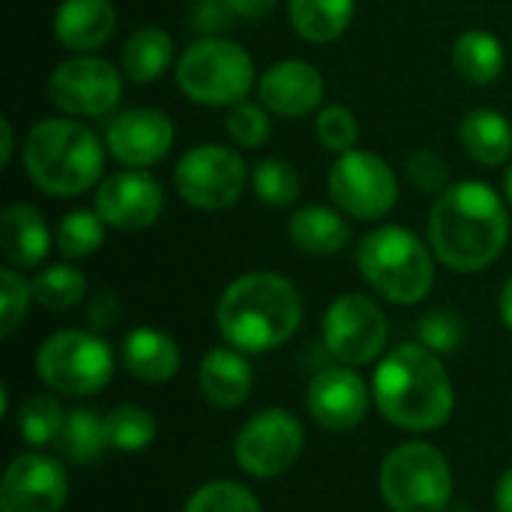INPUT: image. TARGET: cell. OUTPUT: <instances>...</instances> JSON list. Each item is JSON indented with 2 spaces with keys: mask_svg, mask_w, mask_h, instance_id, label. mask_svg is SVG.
<instances>
[{
  "mask_svg": "<svg viewBox=\"0 0 512 512\" xmlns=\"http://www.w3.org/2000/svg\"><path fill=\"white\" fill-rule=\"evenodd\" d=\"M429 246L435 258L456 273L492 267L510 240V210L483 180H459L441 192L429 213Z\"/></svg>",
  "mask_w": 512,
  "mask_h": 512,
  "instance_id": "cell-1",
  "label": "cell"
},
{
  "mask_svg": "<svg viewBox=\"0 0 512 512\" xmlns=\"http://www.w3.org/2000/svg\"><path fill=\"white\" fill-rule=\"evenodd\" d=\"M303 321L297 285L273 270L237 276L219 297L216 324L225 342L243 354H261L285 345Z\"/></svg>",
  "mask_w": 512,
  "mask_h": 512,
  "instance_id": "cell-2",
  "label": "cell"
},
{
  "mask_svg": "<svg viewBox=\"0 0 512 512\" xmlns=\"http://www.w3.org/2000/svg\"><path fill=\"white\" fill-rule=\"evenodd\" d=\"M372 396L378 411L408 432L441 429L456 399L441 357L420 342L399 345L378 363Z\"/></svg>",
  "mask_w": 512,
  "mask_h": 512,
  "instance_id": "cell-3",
  "label": "cell"
},
{
  "mask_svg": "<svg viewBox=\"0 0 512 512\" xmlns=\"http://www.w3.org/2000/svg\"><path fill=\"white\" fill-rule=\"evenodd\" d=\"M105 141L75 117H45L24 138V171L51 198H78L102 183Z\"/></svg>",
  "mask_w": 512,
  "mask_h": 512,
  "instance_id": "cell-4",
  "label": "cell"
},
{
  "mask_svg": "<svg viewBox=\"0 0 512 512\" xmlns=\"http://www.w3.org/2000/svg\"><path fill=\"white\" fill-rule=\"evenodd\" d=\"M357 267L390 303H423L435 285V252L405 225H381L360 240Z\"/></svg>",
  "mask_w": 512,
  "mask_h": 512,
  "instance_id": "cell-5",
  "label": "cell"
},
{
  "mask_svg": "<svg viewBox=\"0 0 512 512\" xmlns=\"http://www.w3.org/2000/svg\"><path fill=\"white\" fill-rule=\"evenodd\" d=\"M174 81L195 105L234 108L258 87V69L240 42L225 36H201L177 57Z\"/></svg>",
  "mask_w": 512,
  "mask_h": 512,
  "instance_id": "cell-6",
  "label": "cell"
},
{
  "mask_svg": "<svg viewBox=\"0 0 512 512\" xmlns=\"http://www.w3.org/2000/svg\"><path fill=\"white\" fill-rule=\"evenodd\" d=\"M378 489L393 512H444L453 501V471L438 447L408 441L381 462Z\"/></svg>",
  "mask_w": 512,
  "mask_h": 512,
  "instance_id": "cell-7",
  "label": "cell"
},
{
  "mask_svg": "<svg viewBox=\"0 0 512 512\" xmlns=\"http://www.w3.org/2000/svg\"><path fill=\"white\" fill-rule=\"evenodd\" d=\"M36 375L54 393L90 396L114 375V354L96 330H60L39 345Z\"/></svg>",
  "mask_w": 512,
  "mask_h": 512,
  "instance_id": "cell-8",
  "label": "cell"
},
{
  "mask_svg": "<svg viewBox=\"0 0 512 512\" xmlns=\"http://www.w3.org/2000/svg\"><path fill=\"white\" fill-rule=\"evenodd\" d=\"M249 183V168L240 150L225 144H198L186 150L174 168V189L183 204L201 213L234 207Z\"/></svg>",
  "mask_w": 512,
  "mask_h": 512,
  "instance_id": "cell-9",
  "label": "cell"
},
{
  "mask_svg": "<svg viewBox=\"0 0 512 512\" xmlns=\"http://www.w3.org/2000/svg\"><path fill=\"white\" fill-rule=\"evenodd\" d=\"M327 192L345 216L375 222L396 207L399 177L384 156L354 147L336 156V162L330 165Z\"/></svg>",
  "mask_w": 512,
  "mask_h": 512,
  "instance_id": "cell-10",
  "label": "cell"
},
{
  "mask_svg": "<svg viewBox=\"0 0 512 512\" xmlns=\"http://www.w3.org/2000/svg\"><path fill=\"white\" fill-rule=\"evenodd\" d=\"M123 96V72L99 54H72L48 75V99L66 117H108Z\"/></svg>",
  "mask_w": 512,
  "mask_h": 512,
  "instance_id": "cell-11",
  "label": "cell"
},
{
  "mask_svg": "<svg viewBox=\"0 0 512 512\" xmlns=\"http://www.w3.org/2000/svg\"><path fill=\"white\" fill-rule=\"evenodd\" d=\"M324 345L345 366H366L387 345V315L366 294H342L324 312Z\"/></svg>",
  "mask_w": 512,
  "mask_h": 512,
  "instance_id": "cell-12",
  "label": "cell"
},
{
  "mask_svg": "<svg viewBox=\"0 0 512 512\" xmlns=\"http://www.w3.org/2000/svg\"><path fill=\"white\" fill-rule=\"evenodd\" d=\"M303 441L306 432L300 420L282 408H270L246 420L234 441V459L252 477H279L297 462V456L303 453Z\"/></svg>",
  "mask_w": 512,
  "mask_h": 512,
  "instance_id": "cell-13",
  "label": "cell"
},
{
  "mask_svg": "<svg viewBox=\"0 0 512 512\" xmlns=\"http://www.w3.org/2000/svg\"><path fill=\"white\" fill-rule=\"evenodd\" d=\"M108 228L144 231L159 222L165 210V189L147 168H120L96 186L93 207Z\"/></svg>",
  "mask_w": 512,
  "mask_h": 512,
  "instance_id": "cell-14",
  "label": "cell"
},
{
  "mask_svg": "<svg viewBox=\"0 0 512 512\" xmlns=\"http://www.w3.org/2000/svg\"><path fill=\"white\" fill-rule=\"evenodd\" d=\"M174 120L153 105L120 111L108 120L105 147L123 168H153L174 147Z\"/></svg>",
  "mask_w": 512,
  "mask_h": 512,
  "instance_id": "cell-15",
  "label": "cell"
},
{
  "mask_svg": "<svg viewBox=\"0 0 512 512\" xmlns=\"http://www.w3.org/2000/svg\"><path fill=\"white\" fill-rule=\"evenodd\" d=\"M69 498L66 468L42 453H21L0 483V512H60Z\"/></svg>",
  "mask_w": 512,
  "mask_h": 512,
  "instance_id": "cell-16",
  "label": "cell"
},
{
  "mask_svg": "<svg viewBox=\"0 0 512 512\" xmlns=\"http://www.w3.org/2000/svg\"><path fill=\"white\" fill-rule=\"evenodd\" d=\"M324 90L327 84H324L321 69L300 57L270 63L261 72L258 87H255L258 102L273 117H285V120H300L318 111L324 102Z\"/></svg>",
  "mask_w": 512,
  "mask_h": 512,
  "instance_id": "cell-17",
  "label": "cell"
},
{
  "mask_svg": "<svg viewBox=\"0 0 512 512\" xmlns=\"http://www.w3.org/2000/svg\"><path fill=\"white\" fill-rule=\"evenodd\" d=\"M312 420L327 432H351L366 420L369 390L351 366H330L318 372L306 393Z\"/></svg>",
  "mask_w": 512,
  "mask_h": 512,
  "instance_id": "cell-18",
  "label": "cell"
},
{
  "mask_svg": "<svg viewBox=\"0 0 512 512\" xmlns=\"http://www.w3.org/2000/svg\"><path fill=\"white\" fill-rule=\"evenodd\" d=\"M117 30L111 0H63L54 12V36L72 54H93Z\"/></svg>",
  "mask_w": 512,
  "mask_h": 512,
  "instance_id": "cell-19",
  "label": "cell"
},
{
  "mask_svg": "<svg viewBox=\"0 0 512 512\" xmlns=\"http://www.w3.org/2000/svg\"><path fill=\"white\" fill-rule=\"evenodd\" d=\"M48 249H51V231L45 216L33 204L15 201L0 213V252L12 267L18 270L39 267Z\"/></svg>",
  "mask_w": 512,
  "mask_h": 512,
  "instance_id": "cell-20",
  "label": "cell"
},
{
  "mask_svg": "<svg viewBox=\"0 0 512 512\" xmlns=\"http://www.w3.org/2000/svg\"><path fill=\"white\" fill-rule=\"evenodd\" d=\"M198 384L210 405L237 408L252 390V366L237 348H213L198 366Z\"/></svg>",
  "mask_w": 512,
  "mask_h": 512,
  "instance_id": "cell-21",
  "label": "cell"
},
{
  "mask_svg": "<svg viewBox=\"0 0 512 512\" xmlns=\"http://www.w3.org/2000/svg\"><path fill=\"white\" fill-rule=\"evenodd\" d=\"M123 366L144 384H162L177 375L180 348L168 333L156 327H138L123 339Z\"/></svg>",
  "mask_w": 512,
  "mask_h": 512,
  "instance_id": "cell-22",
  "label": "cell"
},
{
  "mask_svg": "<svg viewBox=\"0 0 512 512\" xmlns=\"http://www.w3.org/2000/svg\"><path fill=\"white\" fill-rule=\"evenodd\" d=\"M459 141L465 153L486 168H498L512 159V123L498 108H471L459 120Z\"/></svg>",
  "mask_w": 512,
  "mask_h": 512,
  "instance_id": "cell-23",
  "label": "cell"
},
{
  "mask_svg": "<svg viewBox=\"0 0 512 512\" xmlns=\"http://www.w3.org/2000/svg\"><path fill=\"white\" fill-rule=\"evenodd\" d=\"M291 243L306 255H336L351 243V225L345 222L339 207L306 204L288 222Z\"/></svg>",
  "mask_w": 512,
  "mask_h": 512,
  "instance_id": "cell-24",
  "label": "cell"
},
{
  "mask_svg": "<svg viewBox=\"0 0 512 512\" xmlns=\"http://www.w3.org/2000/svg\"><path fill=\"white\" fill-rule=\"evenodd\" d=\"M174 60V39L165 27L144 24L132 30L120 48V69L135 84H153Z\"/></svg>",
  "mask_w": 512,
  "mask_h": 512,
  "instance_id": "cell-25",
  "label": "cell"
},
{
  "mask_svg": "<svg viewBox=\"0 0 512 512\" xmlns=\"http://www.w3.org/2000/svg\"><path fill=\"white\" fill-rule=\"evenodd\" d=\"M450 60L459 78H465L468 84L486 87L495 84L504 75L507 66V54L504 45L495 33L489 30H465L456 36L453 48H450Z\"/></svg>",
  "mask_w": 512,
  "mask_h": 512,
  "instance_id": "cell-26",
  "label": "cell"
},
{
  "mask_svg": "<svg viewBox=\"0 0 512 512\" xmlns=\"http://www.w3.org/2000/svg\"><path fill=\"white\" fill-rule=\"evenodd\" d=\"M357 12V0H288V18L300 39L327 45L345 36Z\"/></svg>",
  "mask_w": 512,
  "mask_h": 512,
  "instance_id": "cell-27",
  "label": "cell"
},
{
  "mask_svg": "<svg viewBox=\"0 0 512 512\" xmlns=\"http://www.w3.org/2000/svg\"><path fill=\"white\" fill-rule=\"evenodd\" d=\"M57 450L63 453V459H69L75 465L96 462L105 450H111L108 435H105V417H99L96 411H87V408L66 414L63 432L57 438Z\"/></svg>",
  "mask_w": 512,
  "mask_h": 512,
  "instance_id": "cell-28",
  "label": "cell"
},
{
  "mask_svg": "<svg viewBox=\"0 0 512 512\" xmlns=\"http://www.w3.org/2000/svg\"><path fill=\"white\" fill-rule=\"evenodd\" d=\"M249 183H252V195L267 204V207H288L300 198V174L297 168L288 162V159H279V156H267L261 162H255L252 174H249Z\"/></svg>",
  "mask_w": 512,
  "mask_h": 512,
  "instance_id": "cell-29",
  "label": "cell"
},
{
  "mask_svg": "<svg viewBox=\"0 0 512 512\" xmlns=\"http://www.w3.org/2000/svg\"><path fill=\"white\" fill-rule=\"evenodd\" d=\"M30 285H33V300L51 312L72 309L87 294V279L72 264H51V267L39 270V276Z\"/></svg>",
  "mask_w": 512,
  "mask_h": 512,
  "instance_id": "cell-30",
  "label": "cell"
},
{
  "mask_svg": "<svg viewBox=\"0 0 512 512\" xmlns=\"http://www.w3.org/2000/svg\"><path fill=\"white\" fill-rule=\"evenodd\" d=\"M105 435H108V447L111 450L141 453L156 438V420H153L150 411H144L138 405H120V408L108 411V417H105Z\"/></svg>",
  "mask_w": 512,
  "mask_h": 512,
  "instance_id": "cell-31",
  "label": "cell"
},
{
  "mask_svg": "<svg viewBox=\"0 0 512 512\" xmlns=\"http://www.w3.org/2000/svg\"><path fill=\"white\" fill-rule=\"evenodd\" d=\"M105 219L96 210H72L57 225V249L63 258H90L105 243Z\"/></svg>",
  "mask_w": 512,
  "mask_h": 512,
  "instance_id": "cell-32",
  "label": "cell"
},
{
  "mask_svg": "<svg viewBox=\"0 0 512 512\" xmlns=\"http://www.w3.org/2000/svg\"><path fill=\"white\" fill-rule=\"evenodd\" d=\"M63 423H66V414L51 396H30L18 411V435L36 450L57 441L63 432Z\"/></svg>",
  "mask_w": 512,
  "mask_h": 512,
  "instance_id": "cell-33",
  "label": "cell"
},
{
  "mask_svg": "<svg viewBox=\"0 0 512 512\" xmlns=\"http://www.w3.org/2000/svg\"><path fill=\"white\" fill-rule=\"evenodd\" d=\"M273 114L261 105V102H237L234 108H228V117H225V132L231 138V144L243 147V150H258L270 132H273Z\"/></svg>",
  "mask_w": 512,
  "mask_h": 512,
  "instance_id": "cell-34",
  "label": "cell"
},
{
  "mask_svg": "<svg viewBox=\"0 0 512 512\" xmlns=\"http://www.w3.org/2000/svg\"><path fill=\"white\" fill-rule=\"evenodd\" d=\"M315 135H318L324 150L342 156V153L357 147V141H360V120H357V114L348 105H339V102L324 105L318 111V117H315Z\"/></svg>",
  "mask_w": 512,
  "mask_h": 512,
  "instance_id": "cell-35",
  "label": "cell"
},
{
  "mask_svg": "<svg viewBox=\"0 0 512 512\" xmlns=\"http://www.w3.org/2000/svg\"><path fill=\"white\" fill-rule=\"evenodd\" d=\"M183 512H261L258 498L231 480H219V483H207L201 486L189 501Z\"/></svg>",
  "mask_w": 512,
  "mask_h": 512,
  "instance_id": "cell-36",
  "label": "cell"
},
{
  "mask_svg": "<svg viewBox=\"0 0 512 512\" xmlns=\"http://www.w3.org/2000/svg\"><path fill=\"white\" fill-rule=\"evenodd\" d=\"M405 174L411 180V186L420 192V195H441L447 192L453 183H450V162L444 159L441 150H432V147H420L408 156L405 162Z\"/></svg>",
  "mask_w": 512,
  "mask_h": 512,
  "instance_id": "cell-37",
  "label": "cell"
},
{
  "mask_svg": "<svg viewBox=\"0 0 512 512\" xmlns=\"http://www.w3.org/2000/svg\"><path fill=\"white\" fill-rule=\"evenodd\" d=\"M33 300V285L15 270V267H3L0 270V336H12L21 321L27 318Z\"/></svg>",
  "mask_w": 512,
  "mask_h": 512,
  "instance_id": "cell-38",
  "label": "cell"
},
{
  "mask_svg": "<svg viewBox=\"0 0 512 512\" xmlns=\"http://www.w3.org/2000/svg\"><path fill=\"white\" fill-rule=\"evenodd\" d=\"M417 333H420V345H426L438 357L441 354H453L462 345V321L453 312H447V309L426 312L420 318Z\"/></svg>",
  "mask_w": 512,
  "mask_h": 512,
  "instance_id": "cell-39",
  "label": "cell"
},
{
  "mask_svg": "<svg viewBox=\"0 0 512 512\" xmlns=\"http://www.w3.org/2000/svg\"><path fill=\"white\" fill-rule=\"evenodd\" d=\"M186 21L201 36H225L228 30H234L240 15L228 0H192Z\"/></svg>",
  "mask_w": 512,
  "mask_h": 512,
  "instance_id": "cell-40",
  "label": "cell"
},
{
  "mask_svg": "<svg viewBox=\"0 0 512 512\" xmlns=\"http://www.w3.org/2000/svg\"><path fill=\"white\" fill-rule=\"evenodd\" d=\"M117 318H120V303L114 300V294L102 291V294H96V300H90L87 321H90L93 330H108V327L117 324Z\"/></svg>",
  "mask_w": 512,
  "mask_h": 512,
  "instance_id": "cell-41",
  "label": "cell"
},
{
  "mask_svg": "<svg viewBox=\"0 0 512 512\" xmlns=\"http://www.w3.org/2000/svg\"><path fill=\"white\" fill-rule=\"evenodd\" d=\"M228 3L240 15V21H267L279 6V0H228Z\"/></svg>",
  "mask_w": 512,
  "mask_h": 512,
  "instance_id": "cell-42",
  "label": "cell"
},
{
  "mask_svg": "<svg viewBox=\"0 0 512 512\" xmlns=\"http://www.w3.org/2000/svg\"><path fill=\"white\" fill-rule=\"evenodd\" d=\"M495 510L512 512V468L501 474V480L495 486Z\"/></svg>",
  "mask_w": 512,
  "mask_h": 512,
  "instance_id": "cell-43",
  "label": "cell"
},
{
  "mask_svg": "<svg viewBox=\"0 0 512 512\" xmlns=\"http://www.w3.org/2000/svg\"><path fill=\"white\" fill-rule=\"evenodd\" d=\"M0 132H3V141H0V165L6 168L12 162V153H15V132H12V120L9 117H0Z\"/></svg>",
  "mask_w": 512,
  "mask_h": 512,
  "instance_id": "cell-44",
  "label": "cell"
},
{
  "mask_svg": "<svg viewBox=\"0 0 512 512\" xmlns=\"http://www.w3.org/2000/svg\"><path fill=\"white\" fill-rule=\"evenodd\" d=\"M498 309H501V318H504V324L512 330V276L507 279V285H504V291H501V300H498Z\"/></svg>",
  "mask_w": 512,
  "mask_h": 512,
  "instance_id": "cell-45",
  "label": "cell"
},
{
  "mask_svg": "<svg viewBox=\"0 0 512 512\" xmlns=\"http://www.w3.org/2000/svg\"><path fill=\"white\" fill-rule=\"evenodd\" d=\"M504 198H507V204L512 207V165L507 168V174H504Z\"/></svg>",
  "mask_w": 512,
  "mask_h": 512,
  "instance_id": "cell-46",
  "label": "cell"
}]
</instances>
